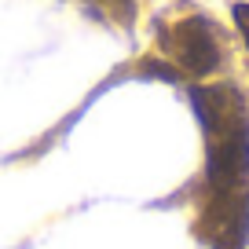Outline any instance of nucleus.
Returning <instances> with one entry per match:
<instances>
[{
  "label": "nucleus",
  "instance_id": "3",
  "mask_svg": "<svg viewBox=\"0 0 249 249\" xmlns=\"http://www.w3.org/2000/svg\"><path fill=\"white\" fill-rule=\"evenodd\" d=\"M161 52L191 77H209L220 66V37L209 18H179L161 30Z\"/></svg>",
  "mask_w": 249,
  "mask_h": 249
},
{
  "label": "nucleus",
  "instance_id": "5",
  "mask_svg": "<svg viewBox=\"0 0 249 249\" xmlns=\"http://www.w3.org/2000/svg\"><path fill=\"white\" fill-rule=\"evenodd\" d=\"M121 8H124V11H128V15H132V4H128V0H121Z\"/></svg>",
  "mask_w": 249,
  "mask_h": 249
},
{
  "label": "nucleus",
  "instance_id": "4",
  "mask_svg": "<svg viewBox=\"0 0 249 249\" xmlns=\"http://www.w3.org/2000/svg\"><path fill=\"white\" fill-rule=\"evenodd\" d=\"M231 15H234V26H238V33L246 37V48H249V4H234Z\"/></svg>",
  "mask_w": 249,
  "mask_h": 249
},
{
  "label": "nucleus",
  "instance_id": "2",
  "mask_svg": "<svg viewBox=\"0 0 249 249\" xmlns=\"http://www.w3.org/2000/svg\"><path fill=\"white\" fill-rule=\"evenodd\" d=\"M198 238L209 249H246L249 242V187L234 191H209L202 216H198Z\"/></svg>",
  "mask_w": 249,
  "mask_h": 249
},
{
  "label": "nucleus",
  "instance_id": "1",
  "mask_svg": "<svg viewBox=\"0 0 249 249\" xmlns=\"http://www.w3.org/2000/svg\"><path fill=\"white\" fill-rule=\"evenodd\" d=\"M205 128V179L209 191L249 187V107L231 85H202L191 92Z\"/></svg>",
  "mask_w": 249,
  "mask_h": 249
}]
</instances>
